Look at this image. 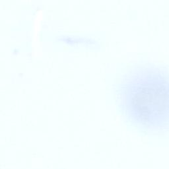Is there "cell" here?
<instances>
[{"instance_id":"obj_1","label":"cell","mask_w":169,"mask_h":169,"mask_svg":"<svg viewBox=\"0 0 169 169\" xmlns=\"http://www.w3.org/2000/svg\"><path fill=\"white\" fill-rule=\"evenodd\" d=\"M121 104L127 117L153 133L169 131V71H141L121 87Z\"/></svg>"}]
</instances>
